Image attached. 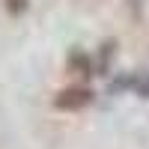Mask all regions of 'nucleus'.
<instances>
[{"label": "nucleus", "instance_id": "obj_1", "mask_svg": "<svg viewBox=\"0 0 149 149\" xmlns=\"http://www.w3.org/2000/svg\"><path fill=\"white\" fill-rule=\"evenodd\" d=\"M93 102V93L86 86H66L54 95V107L57 110H81Z\"/></svg>", "mask_w": 149, "mask_h": 149}, {"label": "nucleus", "instance_id": "obj_2", "mask_svg": "<svg viewBox=\"0 0 149 149\" xmlns=\"http://www.w3.org/2000/svg\"><path fill=\"white\" fill-rule=\"evenodd\" d=\"M69 66H72L74 72H78V74H90V72H93V63H90V57H84V54H78V51L72 54Z\"/></svg>", "mask_w": 149, "mask_h": 149}, {"label": "nucleus", "instance_id": "obj_3", "mask_svg": "<svg viewBox=\"0 0 149 149\" xmlns=\"http://www.w3.org/2000/svg\"><path fill=\"white\" fill-rule=\"evenodd\" d=\"M27 6H30V0H6L9 15H21V12H27Z\"/></svg>", "mask_w": 149, "mask_h": 149}, {"label": "nucleus", "instance_id": "obj_4", "mask_svg": "<svg viewBox=\"0 0 149 149\" xmlns=\"http://www.w3.org/2000/svg\"><path fill=\"white\" fill-rule=\"evenodd\" d=\"M102 48H104V51H102V60H98V69L104 72V69H107V63H110V54H113V48H116V45H113V42H104Z\"/></svg>", "mask_w": 149, "mask_h": 149}, {"label": "nucleus", "instance_id": "obj_5", "mask_svg": "<svg viewBox=\"0 0 149 149\" xmlns=\"http://www.w3.org/2000/svg\"><path fill=\"white\" fill-rule=\"evenodd\" d=\"M134 90H137L143 98H149V78H146V81H140V84H134Z\"/></svg>", "mask_w": 149, "mask_h": 149}]
</instances>
